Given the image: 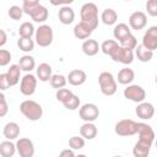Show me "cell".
Segmentation results:
<instances>
[{"label":"cell","instance_id":"obj_1","mask_svg":"<svg viewBox=\"0 0 157 157\" xmlns=\"http://www.w3.org/2000/svg\"><path fill=\"white\" fill-rule=\"evenodd\" d=\"M20 112L23 117H26L31 121H37L43 117V108L42 105L33 101V99H26L20 104Z\"/></svg>","mask_w":157,"mask_h":157},{"label":"cell","instance_id":"obj_2","mask_svg":"<svg viewBox=\"0 0 157 157\" xmlns=\"http://www.w3.org/2000/svg\"><path fill=\"white\" fill-rule=\"evenodd\" d=\"M81 22L87 23L92 29L98 27V7L94 2H86L80 10Z\"/></svg>","mask_w":157,"mask_h":157},{"label":"cell","instance_id":"obj_3","mask_svg":"<svg viewBox=\"0 0 157 157\" xmlns=\"http://www.w3.org/2000/svg\"><path fill=\"white\" fill-rule=\"evenodd\" d=\"M98 83H99V88L101 92L104 96H113L117 92V80L114 78L112 72L108 71H103L99 74L98 76Z\"/></svg>","mask_w":157,"mask_h":157},{"label":"cell","instance_id":"obj_4","mask_svg":"<svg viewBox=\"0 0 157 157\" xmlns=\"http://www.w3.org/2000/svg\"><path fill=\"white\" fill-rule=\"evenodd\" d=\"M36 43L42 47H49L53 43V38H54V33H53V28L49 25H40L37 29H36Z\"/></svg>","mask_w":157,"mask_h":157},{"label":"cell","instance_id":"obj_5","mask_svg":"<svg viewBox=\"0 0 157 157\" xmlns=\"http://www.w3.org/2000/svg\"><path fill=\"white\" fill-rule=\"evenodd\" d=\"M114 131L119 136H132L137 134V123L132 119H121L115 124Z\"/></svg>","mask_w":157,"mask_h":157},{"label":"cell","instance_id":"obj_6","mask_svg":"<svg viewBox=\"0 0 157 157\" xmlns=\"http://www.w3.org/2000/svg\"><path fill=\"white\" fill-rule=\"evenodd\" d=\"M78 115L85 123H93L99 117V108L94 103H85L80 107Z\"/></svg>","mask_w":157,"mask_h":157},{"label":"cell","instance_id":"obj_7","mask_svg":"<svg viewBox=\"0 0 157 157\" xmlns=\"http://www.w3.org/2000/svg\"><path fill=\"white\" fill-rule=\"evenodd\" d=\"M124 97L135 103H142L146 98V91L140 85H129L124 90Z\"/></svg>","mask_w":157,"mask_h":157},{"label":"cell","instance_id":"obj_8","mask_svg":"<svg viewBox=\"0 0 157 157\" xmlns=\"http://www.w3.org/2000/svg\"><path fill=\"white\" fill-rule=\"evenodd\" d=\"M109 56H110L114 61L121 63V64H124V65H129V64H131V63L134 61V52L120 47V44L110 53Z\"/></svg>","mask_w":157,"mask_h":157},{"label":"cell","instance_id":"obj_9","mask_svg":"<svg viewBox=\"0 0 157 157\" xmlns=\"http://www.w3.org/2000/svg\"><path fill=\"white\" fill-rule=\"evenodd\" d=\"M37 76H34L33 74H26L22 78H21V83H20V91L23 96H32L36 92L37 88Z\"/></svg>","mask_w":157,"mask_h":157},{"label":"cell","instance_id":"obj_10","mask_svg":"<svg viewBox=\"0 0 157 157\" xmlns=\"http://www.w3.org/2000/svg\"><path fill=\"white\" fill-rule=\"evenodd\" d=\"M16 148L20 157H33L34 156V145L28 137H20L16 142Z\"/></svg>","mask_w":157,"mask_h":157},{"label":"cell","instance_id":"obj_11","mask_svg":"<svg viewBox=\"0 0 157 157\" xmlns=\"http://www.w3.org/2000/svg\"><path fill=\"white\" fill-rule=\"evenodd\" d=\"M137 135H139V141L150 145H152V142L155 141V131L151 128V125L146 123H137Z\"/></svg>","mask_w":157,"mask_h":157},{"label":"cell","instance_id":"obj_12","mask_svg":"<svg viewBox=\"0 0 157 157\" xmlns=\"http://www.w3.org/2000/svg\"><path fill=\"white\" fill-rule=\"evenodd\" d=\"M147 23V16L142 11H135L129 16V27L134 31H140L145 28Z\"/></svg>","mask_w":157,"mask_h":157},{"label":"cell","instance_id":"obj_13","mask_svg":"<svg viewBox=\"0 0 157 157\" xmlns=\"http://www.w3.org/2000/svg\"><path fill=\"white\" fill-rule=\"evenodd\" d=\"M135 114L137 115V118H140L142 120H150L155 115V107L150 102L139 103L135 109Z\"/></svg>","mask_w":157,"mask_h":157},{"label":"cell","instance_id":"obj_14","mask_svg":"<svg viewBox=\"0 0 157 157\" xmlns=\"http://www.w3.org/2000/svg\"><path fill=\"white\" fill-rule=\"evenodd\" d=\"M86 80H87L86 72L83 70H80V69L71 70L67 75V82L71 86H81L86 82Z\"/></svg>","mask_w":157,"mask_h":157},{"label":"cell","instance_id":"obj_15","mask_svg":"<svg viewBox=\"0 0 157 157\" xmlns=\"http://www.w3.org/2000/svg\"><path fill=\"white\" fill-rule=\"evenodd\" d=\"M58 17H59V21H60L63 25H70V23H72L74 20H75V11H74V9L70 7L69 5L61 6V7L59 9Z\"/></svg>","mask_w":157,"mask_h":157},{"label":"cell","instance_id":"obj_16","mask_svg":"<svg viewBox=\"0 0 157 157\" xmlns=\"http://www.w3.org/2000/svg\"><path fill=\"white\" fill-rule=\"evenodd\" d=\"M93 29L85 22H78L75 27H74V36L77 39H88L90 36L92 34Z\"/></svg>","mask_w":157,"mask_h":157},{"label":"cell","instance_id":"obj_17","mask_svg":"<svg viewBox=\"0 0 157 157\" xmlns=\"http://www.w3.org/2000/svg\"><path fill=\"white\" fill-rule=\"evenodd\" d=\"M131 34V28L126 23H118L113 29V36L117 39V42H123L128 36Z\"/></svg>","mask_w":157,"mask_h":157},{"label":"cell","instance_id":"obj_18","mask_svg":"<svg viewBox=\"0 0 157 157\" xmlns=\"http://www.w3.org/2000/svg\"><path fill=\"white\" fill-rule=\"evenodd\" d=\"M37 71V78L42 82H47V81H50L53 74H52V66L48 64V63H42L37 66L36 69Z\"/></svg>","mask_w":157,"mask_h":157},{"label":"cell","instance_id":"obj_19","mask_svg":"<svg viewBox=\"0 0 157 157\" xmlns=\"http://www.w3.org/2000/svg\"><path fill=\"white\" fill-rule=\"evenodd\" d=\"M134 78H135V72L130 67H123V69H120L119 72H118V77H117V80H118V82L120 85H128V86L131 85V82L134 81Z\"/></svg>","mask_w":157,"mask_h":157},{"label":"cell","instance_id":"obj_20","mask_svg":"<svg viewBox=\"0 0 157 157\" xmlns=\"http://www.w3.org/2000/svg\"><path fill=\"white\" fill-rule=\"evenodd\" d=\"M2 134H4V136H5L7 140H10V141L17 139L18 135H20V126H18V124L15 123V121H9V123H6L5 126H4V129H2Z\"/></svg>","mask_w":157,"mask_h":157},{"label":"cell","instance_id":"obj_21","mask_svg":"<svg viewBox=\"0 0 157 157\" xmlns=\"http://www.w3.org/2000/svg\"><path fill=\"white\" fill-rule=\"evenodd\" d=\"M97 126L93 123H83L80 128V136L85 140H93L97 136Z\"/></svg>","mask_w":157,"mask_h":157},{"label":"cell","instance_id":"obj_22","mask_svg":"<svg viewBox=\"0 0 157 157\" xmlns=\"http://www.w3.org/2000/svg\"><path fill=\"white\" fill-rule=\"evenodd\" d=\"M99 49H101V47L96 39L88 38V39L83 40V43H82V52L87 56H94L99 52Z\"/></svg>","mask_w":157,"mask_h":157},{"label":"cell","instance_id":"obj_23","mask_svg":"<svg viewBox=\"0 0 157 157\" xmlns=\"http://www.w3.org/2000/svg\"><path fill=\"white\" fill-rule=\"evenodd\" d=\"M6 75H7L10 86H16L20 82V78H21V67L18 66V64H12L9 67Z\"/></svg>","mask_w":157,"mask_h":157},{"label":"cell","instance_id":"obj_24","mask_svg":"<svg viewBox=\"0 0 157 157\" xmlns=\"http://www.w3.org/2000/svg\"><path fill=\"white\" fill-rule=\"evenodd\" d=\"M48 15H49V12H48V9L45 7V6H43L42 4H39L36 9H34V11L29 15L31 16V18L34 21V22H38V23H43L47 18H48Z\"/></svg>","mask_w":157,"mask_h":157},{"label":"cell","instance_id":"obj_25","mask_svg":"<svg viewBox=\"0 0 157 157\" xmlns=\"http://www.w3.org/2000/svg\"><path fill=\"white\" fill-rule=\"evenodd\" d=\"M151 146H152V145L137 140V142L135 144V146H134V148H132V155H134V157H148Z\"/></svg>","mask_w":157,"mask_h":157},{"label":"cell","instance_id":"obj_26","mask_svg":"<svg viewBox=\"0 0 157 157\" xmlns=\"http://www.w3.org/2000/svg\"><path fill=\"white\" fill-rule=\"evenodd\" d=\"M101 20H102V22H103L104 25L112 26V25H114V23L118 21V13H117L115 10L108 7V9L103 10V12H102V15H101Z\"/></svg>","mask_w":157,"mask_h":157},{"label":"cell","instance_id":"obj_27","mask_svg":"<svg viewBox=\"0 0 157 157\" xmlns=\"http://www.w3.org/2000/svg\"><path fill=\"white\" fill-rule=\"evenodd\" d=\"M135 55H136V58H137L141 63H148V61H151V59L153 58V52L146 49L142 44H140V45H137L136 49H135Z\"/></svg>","mask_w":157,"mask_h":157},{"label":"cell","instance_id":"obj_28","mask_svg":"<svg viewBox=\"0 0 157 157\" xmlns=\"http://www.w3.org/2000/svg\"><path fill=\"white\" fill-rule=\"evenodd\" d=\"M16 151H17L16 144L11 142L10 140L2 141L0 144V155H1V157H12Z\"/></svg>","mask_w":157,"mask_h":157},{"label":"cell","instance_id":"obj_29","mask_svg":"<svg viewBox=\"0 0 157 157\" xmlns=\"http://www.w3.org/2000/svg\"><path fill=\"white\" fill-rule=\"evenodd\" d=\"M18 66L21 67V70L26 71V72H29L36 67V60L33 56L31 55H23L20 58V61H18Z\"/></svg>","mask_w":157,"mask_h":157},{"label":"cell","instance_id":"obj_30","mask_svg":"<svg viewBox=\"0 0 157 157\" xmlns=\"http://www.w3.org/2000/svg\"><path fill=\"white\" fill-rule=\"evenodd\" d=\"M36 34V29L31 22H23L21 23L18 28V36L23 38H32V36Z\"/></svg>","mask_w":157,"mask_h":157},{"label":"cell","instance_id":"obj_31","mask_svg":"<svg viewBox=\"0 0 157 157\" xmlns=\"http://www.w3.org/2000/svg\"><path fill=\"white\" fill-rule=\"evenodd\" d=\"M66 83H67V77L64 76V75H61V74H55L50 78V86L53 88H55V90L64 88Z\"/></svg>","mask_w":157,"mask_h":157},{"label":"cell","instance_id":"obj_32","mask_svg":"<svg viewBox=\"0 0 157 157\" xmlns=\"http://www.w3.org/2000/svg\"><path fill=\"white\" fill-rule=\"evenodd\" d=\"M142 45H144L146 49L151 50V52L156 50V49H157V37H155V36H152V34L145 32V34H144V37H142Z\"/></svg>","mask_w":157,"mask_h":157},{"label":"cell","instance_id":"obj_33","mask_svg":"<svg viewBox=\"0 0 157 157\" xmlns=\"http://www.w3.org/2000/svg\"><path fill=\"white\" fill-rule=\"evenodd\" d=\"M17 47L25 52V53H29L34 49V40L32 38H23V37H20L18 40H17Z\"/></svg>","mask_w":157,"mask_h":157},{"label":"cell","instance_id":"obj_34","mask_svg":"<svg viewBox=\"0 0 157 157\" xmlns=\"http://www.w3.org/2000/svg\"><path fill=\"white\" fill-rule=\"evenodd\" d=\"M80 104H81L80 97L76 96V94H74V93L63 103V105H64L66 109H69V110H76L77 108H80Z\"/></svg>","mask_w":157,"mask_h":157},{"label":"cell","instance_id":"obj_35","mask_svg":"<svg viewBox=\"0 0 157 157\" xmlns=\"http://www.w3.org/2000/svg\"><path fill=\"white\" fill-rule=\"evenodd\" d=\"M118 42L114 39H105L102 44H101V50L105 54V55H110V53L118 47Z\"/></svg>","mask_w":157,"mask_h":157},{"label":"cell","instance_id":"obj_36","mask_svg":"<svg viewBox=\"0 0 157 157\" xmlns=\"http://www.w3.org/2000/svg\"><path fill=\"white\" fill-rule=\"evenodd\" d=\"M120 47H123V48H125V49H129V50H134V49H136V47H137L136 37H135L134 34L128 36L123 42H120Z\"/></svg>","mask_w":157,"mask_h":157},{"label":"cell","instance_id":"obj_37","mask_svg":"<svg viewBox=\"0 0 157 157\" xmlns=\"http://www.w3.org/2000/svg\"><path fill=\"white\" fill-rule=\"evenodd\" d=\"M69 146L71 150H81L85 147V139L82 136H71L69 139Z\"/></svg>","mask_w":157,"mask_h":157},{"label":"cell","instance_id":"obj_38","mask_svg":"<svg viewBox=\"0 0 157 157\" xmlns=\"http://www.w3.org/2000/svg\"><path fill=\"white\" fill-rule=\"evenodd\" d=\"M38 5H39V1H37V0H25V1L22 2L23 12L27 13V15H31Z\"/></svg>","mask_w":157,"mask_h":157},{"label":"cell","instance_id":"obj_39","mask_svg":"<svg viewBox=\"0 0 157 157\" xmlns=\"http://www.w3.org/2000/svg\"><path fill=\"white\" fill-rule=\"evenodd\" d=\"M7 13H9V16H10L12 20L18 21V20H21V17H22V15H23V9L20 7V6H17V5H12V6H10Z\"/></svg>","mask_w":157,"mask_h":157},{"label":"cell","instance_id":"obj_40","mask_svg":"<svg viewBox=\"0 0 157 157\" xmlns=\"http://www.w3.org/2000/svg\"><path fill=\"white\" fill-rule=\"evenodd\" d=\"M71 94H72V92H71L69 88H60V90H56V92H55L56 99H58L59 102H61V103H64Z\"/></svg>","mask_w":157,"mask_h":157},{"label":"cell","instance_id":"obj_41","mask_svg":"<svg viewBox=\"0 0 157 157\" xmlns=\"http://www.w3.org/2000/svg\"><path fill=\"white\" fill-rule=\"evenodd\" d=\"M146 10L150 16L156 17L157 16V0H148L146 2Z\"/></svg>","mask_w":157,"mask_h":157},{"label":"cell","instance_id":"obj_42","mask_svg":"<svg viewBox=\"0 0 157 157\" xmlns=\"http://www.w3.org/2000/svg\"><path fill=\"white\" fill-rule=\"evenodd\" d=\"M11 61V53L6 49L0 50V66H6Z\"/></svg>","mask_w":157,"mask_h":157},{"label":"cell","instance_id":"obj_43","mask_svg":"<svg viewBox=\"0 0 157 157\" xmlns=\"http://www.w3.org/2000/svg\"><path fill=\"white\" fill-rule=\"evenodd\" d=\"M9 110V105H7V102H6V98H5V94L1 92L0 93V117H5L6 113Z\"/></svg>","mask_w":157,"mask_h":157},{"label":"cell","instance_id":"obj_44","mask_svg":"<svg viewBox=\"0 0 157 157\" xmlns=\"http://www.w3.org/2000/svg\"><path fill=\"white\" fill-rule=\"evenodd\" d=\"M9 87H10V82H9L7 75L6 74H0V90L1 91H5Z\"/></svg>","mask_w":157,"mask_h":157},{"label":"cell","instance_id":"obj_45","mask_svg":"<svg viewBox=\"0 0 157 157\" xmlns=\"http://www.w3.org/2000/svg\"><path fill=\"white\" fill-rule=\"evenodd\" d=\"M59 157H76V155H75L74 150H71V148H65V150H63V151L59 153Z\"/></svg>","mask_w":157,"mask_h":157},{"label":"cell","instance_id":"obj_46","mask_svg":"<svg viewBox=\"0 0 157 157\" xmlns=\"http://www.w3.org/2000/svg\"><path fill=\"white\" fill-rule=\"evenodd\" d=\"M7 40V36H6V32L4 29H0V47H4L5 43Z\"/></svg>","mask_w":157,"mask_h":157},{"label":"cell","instance_id":"obj_47","mask_svg":"<svg viewBox=\"0 0 157 157\" xmlns=\"http://www.w3.org/2000/svg\"><path fill=\"white\" fill-rule=\"evenodd\" d=\"M76 157H87V156H86V155H82V153H81V155H77Z\"/></svg>","mask_w":157,"mask_h":157},{"label":"cell","instance_id":"obj_48","mask_svg":"<svg viewBox=\"0 0 157 157\" xmlns=\"http://www.w3.org/2000/svg\"><path fill=\"white\" fill-rule=\"evenodd\" d=\"M155 81H156V83H157V76H156V80H155Z\"/></svg>","mask_w":157,"mask_h":157},{"label":"cell","instance_id":"obj_49","mask_svg":"<svg viewBox=\"0 0 157 157\" xmlns=\"http://www.w3.org/2000/svg\"><path fill=\"white\" fill-rule=\"evenodd\" d=\"M114 157H121V156H114Z\"/></svg>","mask_w":157,"mask_h":157},{"label":"cell","instance_id":"obj_50","mask_svg":"<svg viewBox=\"0 0 157 157\" xmlns=\"http://www.w3.org/2000/svg\"><path fill=\"white\" fill-rule=\"evenodd\" d=\"M156 147H157V140H156Z\"/></svg>","mask_w":157,"mask_h":157}]
</instances>
